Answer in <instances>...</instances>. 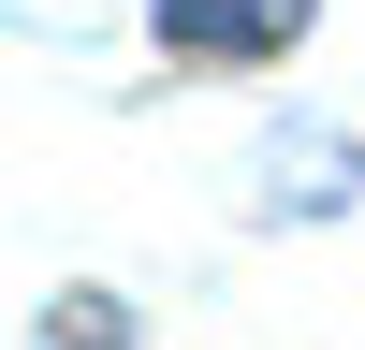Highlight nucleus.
<instances>
[{
  "label": "nucleus",
  "instance_id": "f257e3e1",
  "mask_svg": "<svg viewBox=\"0 0 365 350\" xmlns=\"http://www.w3.org/2000/svg\"><path fill=\"white\" fill-rule=\"evenodd\" d=\"M146 29L190 73H263V58H292L322 29V0H146Z\"/></svg>",
  "mask_w": 365,
  "mask_h": 350
},
{
  "label": "nucleus",
  "instance_id": "f03ea898",
  "mask_svg": "<svg viewBox=\"0 0 365 350\" xmlns=\"http://www.w3.org/2000/svg\"><path fill=\"white\" fill-rule=\"evenodd\" d=\"M29 350H146V321L117 307V292H58V307L29 321Z\"/></svg>",
  "mask_w": 365,
  "mask_h": 350
},
{
  "label": "nucleus",
  "instance_id": "7ed1b4c3",
  "mask_svg": "<svg viewBox=\"0 0 365 350\" xmlns=\"http://www.w3.org/2000/svg\"><path fill=\"white\" fill-rule=\"evenodd\" d=\"M263 175L292 190V132L263 146ZM351 190H365V161H351V146H322V132H307V204H351Z\"/></svg>",
  "mask_w": 365,
  "mask_h": 350
}]
</instances>
